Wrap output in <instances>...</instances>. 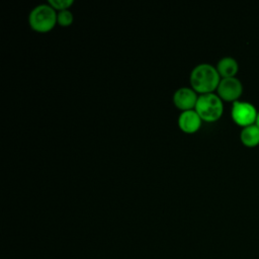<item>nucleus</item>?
Here are the masks:
<instances>
[{
  "instance_id": "423d86ee",
  "label": "nucleus",
  "mask_w": 259,
  "mask_h": 259,
  "mask_svg": "<svg viewBox=\"0 0 259 259\" xmlns=\"http://www.w3.org/2000/svg\"><path fill=\"white\" fill-rule=\"evenodd\" d=\"M197 99L198 95L191 87H180L173 94V103L181 112L194 109Z\"/></svg>"
},
{
  "instance_id": "f8f14e48",
  "label": "nucleus",
  "mask_w": 259,
  "mask_h": 259,
  "mask_svg": "<svg viewBox=\"0 0 259 259\" xmlns=\"http://www.w3.org/2000/svg\"><path fill=\"white\" fill-rule=\"evenodd\" d=\"M255 124L259 127V110H258V113H257V117H256V121H255Z\"/></svg>"
},
{
  "instance_id": "0eeeda50",
  "label": "nucleus",
  "mask_w": 259,
  "mask_h": 259,
  "mask_svg": "<svg viewBox=\"0 0 259 259\" xmlns=\"http://www.w3.org/2000/svg\"><path fill=\"white\" fill-rule=\"evenodd\" d=\"M201 122H202V119L194 109L182 111L178 116L179 128L183 133L188 135L196 133L200 128Z\"/></svg>"
},
{
  "instance_id": "f03ea898",
  "label": "nucleus",
  "mask_w": 259,
  "mask_h": 259,
  "mask_svg": "<svg viewBox=\"0 0 259 259\" xmlns=\"http://www.w3.org/2000/svg\"><path fill=\"white\" fill-rule=\"evenodd\" d=\"M57 11L48 3L39 4L31 9L28 24L32 30L40 33L51 31L57 24Z\"/></svg>"
},
{
  "instance_id": "1a4fd4ad",
  "label": "nucleus",
  "mask_w": 259,
  "mask_h": 259,
  "mask_svg": "<svg viewBox=\"0 0 259 259\" xmlns=\"http://www.w3.org/2000/svg\"><path fill=\"white\" fill-rule=\"evenodd\" d=\"M241 143L247 148H255L259 145V127L254 123L242 128L240 133Z\"/></svg>"
},
{
  "instance_id": "9d476101",
  "label": "nucleus",
  "mask_w": 259,
  "mask_h": 259,
  "mask_svg": "<svg viewBox=\"0 0 259 259\" xmlns=\"http://www.w3.org/2000/svg\"><path fill=\"white\" fill-rule=\"evenodd\" d=\"M73 21H74V15L69 9L59 11L57 13V24H59L60 26L68 27L73 23Z\"/></svg>"
},
{
  "instance_id": "39448f33",
  "label": "nucleus",
  "mask_w": 259,
  "mask_h": 259,
  "mask_svg": "<svg viewBox=\"0 0 259 259\" xmlns=\"http://www.w3.org/2000/svg\"><path fill=\"white\" fill-rule=\"evenodd\" d=\"M243 93V85L237 77L221 79L217 88V94L223 101L232 102L238 101Z\"/></svg>"
},
{
  "instance_id": "20e7f679",
  "label": "nucleus",
  "mask_w": 259,
  "mask_h": 259,
  "mask_svg": "<svg viewBox=\"0 0 259 259\" xmlns=\"http://www.w3.org/2000/svg\"><path fill=\"white\" fill-rule=\"evenodd\" d=\"M257 113L258 110L256 107L248 101L238 100L232 104L231 117L233 121L242 128L254 124L256 121Z\"/></svg>"
},
{
  "instance_id": "6e6552de",
  "label": "nucleus",
  "mask_w": 259,
  "mask_h": 259,
  "mask_svg": "<svg viewBox=\"0 0 259 259\" xmlns=\"http://www.w3.org/2000/svg\"><path fill=\"white\" fill-rule=\"evenodd\" d=\"M215 68L221 79L232 78L236 77L239 71V64L233 57H224L218 62Z\"/></svg>"
},
{
  "instance_id": "f257e3e1",
  "label": "nucleus",
  "mask_w": 259,
  "mask_h": 259,
  "mask_svg": "<svg viewBox=\"0 0 259 259\" xmlns=\"http://www.w3.org/2000/svg\"><path fill=\"white\" fill-rule=\"evenodd\" d=\"M220 81L221 77L217 68L207 63L196 65L189 76L190 87L199 95L214 93Z\"/></svg>"
},
{
  "instance_id": "9b49d317",
  "label": "nucleus",
  "mask_w": 259,
  "mask_h": 259,
  "mask_svg": "<svg viewBox=\"0 0 259 259\" xmlns=\"http://www.w3.org/2000/svg\"><path fill=\"white\" fill-rule=\"evenodd\" d=\"M56 11H63L68 10L73 4V0H49L48 2Z\"/></svg>"
},
{
  "instance_id": "7ed1b4c3",
  "label": "nucleus",
  "mask_w": 259,
  "mask_h": 259,
  "mask_svg": "<svg viewBox=\"0 0 259 259\" xmlns=\"http://www.w3.org/2000/svg\"><path fill=\"white\" fill-rule=\"evenodd\" d=\"M194 110L198 113L202 121L214 122L223 115L224 103L217 93L201 94L198 95Z\"/></svg>"
}]
</instances>
